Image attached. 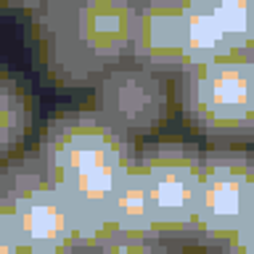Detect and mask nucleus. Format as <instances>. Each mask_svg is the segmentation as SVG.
I'll use <instances>...</instances> for the list:
<instances>
[{"label": "nucleus", "instance_id": "obj_13", "mask_svg": "<svg viewBox=\"0 0 254 254\" xmlns=\"http://www.w3.org/2000/svg\"><path fill=\"white\" fill-rule=\"evenodd\" d=\"M233 51L254 53V0H214L209 3Z\"/></svg>", "mask_w": 254, "mask_h": 254}, {"label": "nucleus", "instance_id": "obj_6", "mask_svg": "<svg viewBox=\"0 0 254 254\" xmlns=\"http://www.w3.org/2000/svg\"><path fill=\"white\" fill-rule=\"evenodd\" d=\"M254 212V154L238 148L204 151L201 201L193 244L217 252Z\"/></svg>", "mask_w": 254, "mask_h": 254}, {"label": "nucleus", "instance_id": "obj_2", "mask_svg": "<svg viewBox=\"0 0 254 254\" xmlns=\"http://www.w3.org/2000/svg\"><path fill=\"white\" fill-rule=\"evenodd\" d=\"M35 151L56 186L101 198L111 196L122 170L140 154L132 135L119 130L95 106L56 114Z\"/></svg>", "mask_w": 254, "mask_h": 254}, {"label": "nucleus", "instance_id": "obj_14", "mask_svg": "<svg viewBox=\"0 0 254 254\" xmlns=\"http://www.w3.org/2000/svg\"><path fill=\"white\" fill-rule=\"evenodd\" d=\"M90 254H175L164 236H117Z\"/></svg>", "mask_w": 254, "mask_h": 254}, {"label": "nucleus", "instance_id": "obj_11", "mask_svg": "<svg viewBox=\"0 0 254 254\" xmlns=\"http://www.w3.org/2000/svg\"><path fill=\"white\" fill-rule=\"evenodd\" d=\"M236 53L225 29L209 5H186V24H183V59L186 71L206 66L225 56Z\"/></svg>", "mask_w": 254, "mask_h": 254}, {"label": "nucleus", "instance_id": "obj_5", "mask_svg": "<svg viewBox=\"0 0 254 254\" xmlns=\"http://www.w3.org/2000/svg\"><path fill=\"white\" fill-rule=\"evenodd\" d=\"M138 164L159 236L167 241H193L204 151L186 140H159L140 148Z\"/></svg>", "mask_w": 254, "mask_h": 254}, {"label": "nucleus", "instance_id": "obj_3", "mask_svg": "<svg viewBox=\"0 0 254 254\" xmlns=\"http://www.w3.org/2000/svg\"><path fill=\"white\" fill-rule=\"evenodd\" d=\"M186 122L212 140L254 138V53L236 51L178 77Z\"/></svg>", "mask_w": 254, "mask_h": 254}, {"label": "nucleus", "instance_id": "obj_18", "mask_svg": "<svg viewBox=\"0 0 254 254\" xmlns=\"http://www.w3.org/2000/svg\"><path fill=\"white\" fill-rule=\"evenodd\" d=\"M183 5H209V3H214V0H180Z\"/></svg>", "mask_w": 254, "mask_h": 254}, {"label": "nucleus", "instance_id": "obj_12", "mask_svg": "<svg viewBox=\"0 0 254 254\" xmlns=\"http://www.w3.org/2000/svg\"><path fill=\"white\" fill-rule=\"evenodd\" d=\"M32 125V98L21 79L3 71L0 74V154L3 159L19 151Z\"/></svg>", "mask_w": 254, "mask_h": 254}, {"label": "nucleus", "instance_id": "obj_1", "mask_svg": "<svg viewBox=\"0 0 254 254\" xmlns=\"http://www.w3.org/2000/svg\"><path fill=\"white\" fill-rule=\"evenodd\" d=\"M48 61L61 82H98L132 59L138 0H53Z\"/></svg>", "mask_w": 254, "mask_h": 254}, {"label": "nucleus", "instance_id": "obj_7", "mask_svg": "<svg viewBox=\"0 0 254 254\" xmlns=\"http://www.w3.org/2000/svg\"><path fill=\"white\" fill-rule=\"evenodd\" d=\"M93 106L132 138L151 135L170 117L167 74L125 61L95 82Z\"/></svg>", "mask_w": 254, "mask_h": 254}, {"label": "nucleus", "instance_id": "obj_10", "mask_svg": "<svg viewBox=\"0 0 254 254\" xmlns=\"http://www.w3.org/2000/svg\"><path fill=\"white\" fill-rule=\"evenodd\" d=\"M111 217L117 222L119 236H159V230L151 217V206L143 186V175L138 159L130 162L117 178L109 196Z\"/></svg>", "mask_w": 254, "mask_h": 254}, {"label": "nucleus", "instance_id": "obj_9", "mask_svg": "<svg viewBox=\"0 0 254 254\" xmlns=\"http://www.w3.org/2000/svg\"><path fill=\"white\" fill-rule=\"evenodd\" d=\"M56 188H59L64 209H66L79 254H90L93 249H98V246L109 244L111 238L119 236L117 222L111 217L109 198L82 193V190L69 186H56Z\"/></svg>", "mask_w": 254, "mask_h": 254}, {"label": "nucleus", "instance_id": "obj_17", "mask_svg": "<svg viewBox=\"0 0 254 254\" xmlns=\"http://www.w3.org/2000/svg\"><path fill=\"white\" fill-rule=\"evenodd\" d=\"M8 8H45L51 5L53 0H3Z\"/></svg>", "mask_w": 254, "mask_h": 254}, {"label": "nucleus", "instance_id": "obj_16", "mask_svg": "<svg viewBox=\"0 0 254 254\" xmlns=\"http://www.w3.org/2000/svg\"><path fill=\"white\" fill-rule=\"evenodd\" d=\"M0 254H35L13 230L0 228Z\"/></svg>", "mask_w": 254, "mask_h": 254}, {"label": "nucleus", "instance_id": "obj_4", "mask_svg": "<svg viewBox=\"0 0 254 254\" xmlns=\"http://www.w3.org/2000/svg\"><path fill=\"white\" fill-rule=\"evenodd\" d=\"M0 228L13 230L35 254H79L59 188L37 151L8 156L0 170Z\"/></svg>", "mask_w": 254, "mask_h": 254}, {"label": "nucleus", "instance_id": "obj_8", "mask_svg": "<svg viewBox=\"0 0 254 254\" xmlns=\"http://www.w3.org/2000/svg\"><path fill=\"white\" fill-rule=\"evenodd\" d=\"M183 24H186V5L180 0H138L130 61L159 74L180 77L186 71Z\"/></svg>", "mask_w": 254, "mask_h": 254}, {"label": "nucleus", "instance_id": "obj_15", "mask_svg": "<svg viewBox=\"0 0 254 254\" xmlns=\"http://www.w3.org/2000/svg\"><path fill=\"white\" fill-rule=\"evenodd\" d=\"M217 254H254V212L241 222V228L220 246Z\"/></svg>", "mask_w": 254, "mask_h": 254}]
</instances>
